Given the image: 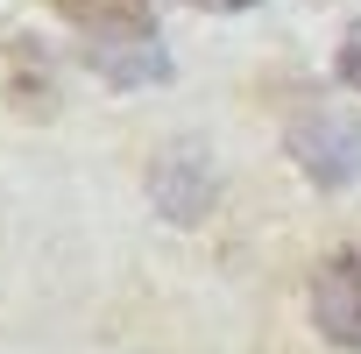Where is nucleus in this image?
Instances as JSON below:
<instances>
[{"instance_id":"nucleus-1","label":"nucleus","mask_w":361,"mask_h":354,"mask_svg":"<svg viewBox=\"0 0 361 354\" xmlns=\"http://www.w3.org/2000/svg\"><path fill=\"white\" fill-rule=\"evenodd\" d=\"M290 156L319 185H361V114H312L290 128Z\"/></svg>"},{"instance_id":"nucleus-4","label":"nucleus","mask_w":361,"mask_h":354,"mask_svg":"<svg viewBox=\"0 0 361 354\" xmlns=\"http://www.w3.org/2000/svg\"><path fill=\"white\" fill-rule=\"evenodd\" d=\"M333 71H340V85H347V92H361V29H347V43H340Z\"/></svg>"},{"instance_id":"nucleus-5","label":"nucleus","mask_w":361,"mask_h":354,"mask_svg":"<svg viewBox=\"0 0 361 354\" xmlns=\"http://www.w3.org/2000/svg\"><path fill=\"white\" fill-rule=\"evenodd\" d=\"M192 8H213V15H241V8H262V0H192Z\"/></svg>"},{"instance_id":"nucleus-3","label":"nucleus","mask_w":361,"mask_h":354,"mask_svg":"<svg viewBox=\"0 0 361 354\" xmlns=\"http://www.w3.org/2000/svg\"><path fill=\"white\" fill-rule=\"evenodd\" d=\"M50 15L71 22L78 36H92V50L156 36V0H50Z\"/></svg>"},{"instance_id":"nucleus-2","label":"nucleus","mask_w":361,"mask_h":354,"mask_svg":"<svg viewBox=\"0 0 361 354\" xmlns=\"http://www.w3.org/2000/svg\"><path fill=\"white\" fill-rule=\"evenodd\" d=\"M312 326L333 347L361 354V248H340V255L319 262V276H312Z\"/></svg>"}]
</instances>
